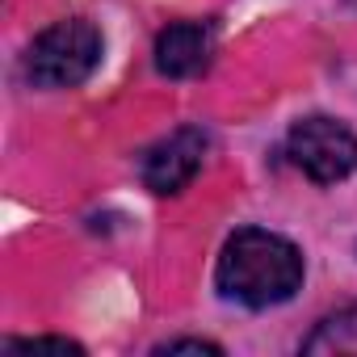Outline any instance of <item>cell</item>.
Listing matches in <instances>:
<instances>
[{
    "mask_svg": "<svg viewBox=\"0 0 357 357\" xmlns=\"http://www.w3.org/2000/svg\"><path fill=\"white\" fill-rule=\"evenodd\" d=\"M215 282H219V290L227 298H236V303H244L252 311H265V307H278V303L298 294V286H303V252L278 231L244 227L223 244Z\"/></svg>",
    "mask_w": 357,
    "mask_h": 357,
    "instance_id": "1",
    "label": "cell"
},
{
    "mask_svg": "<svg viewBox=\"0 0 357 357\" xmlns=\"http://www.w3.org/2000/svg\"><path fill=\"white\" fill-rule=\"evenodd\" d=\"M101 63V30L84 17L47 26L26 51V76L34 89H76Z\"/></svg>",
    "mask_w": 357,
    "mask_h": 357,
    "instance_id": "2",
    "label": "cell"
},
{
    "mask_svg": "<svg viewBox=\"0 0 357 357\" xmlns=\"http://www.w3.org/2000/svg\"><path fill=\"white\" fill-rule=\"evenodd\" d=\"M286 151L290 160L319 185H336L357 168V135L336 122V118H303L290 126V139H286Z\"/></svg>",
    "mask_w": 357,
    "mask_h": 357,
    "instance_id": "3",
    "label": "cell"
},
{
    "mask_svg": "<svg viewBox=\"0 0 357 357\" xmlns=\"http://www.w3.org/2000/svg\"><path fill=\"white\" fill-rule=\"evenodd\" d=\"M202 155H206V135H202L198 126H181V130L164 135L160 143L147 147V155H143V164H139L143 185H147L151 194H160V198H164V194H181L194 176H198Z\"/></svg>",
    "mask_w": 357,
    "mask_h": 357,
    "instance_id": "4",
    "label": "cell"
},
{
    "mask_svg": "<svg viewBox=\"0 0 357 357\" xmlns=\"http://www.w3.org/2000/svg\"><path fill=\"white\" fill-rule=\"evenodd\" d=\"M215 59V30L211 22H172L155 38V68L160 76L190 80L202 76Z\"/></svg>",
    "mask_w": 357,
    "mask_h": 357,
    "instance_id": "5",
    "label": "cell"
},
{
    "mask_svg": "<svg viewBox=\"0 0 357 357\" xmlns=\"http://www.w3.org/2000/svg\"><path fill=\"white\" fill-rule=\"evenodd\" d=\"M303 353H311V357H357V303L328 315L303 340Z\"/></svg>",
    "mask_w": 357,
    "mask_h": 357,
    "instance_id": "6",
    "label": "cell"
},
{
    "mask_svg": "<svg viewBox=\"0 0 357 357\" xmlns=\"http://www.w3.org/2000/svg\"><path fill=\"white\" fill-rule=\"evenodd\" d=\"M5 353H63V357L72 353V357H80L84 344H76L68 336H26V340H9Z\"/></svg>",
    "mask_w": 357,
    "mask_h": 357,
    "instance_id": "7",
    "label": "cell"
},
{
    "mask_svg": "<svg viewBox=\"0 0 357 357\" xmlns=\"http://www.w3.org/2000/svg\"><path fill=\"white\" fill-rule=\"evenodd\" d=\"M155 353H211V357H219L223 349H219L215 340H168V344H160Z\"/></svg>",
    "mask_w": 357,
    "mask_h": 357,
    "instance_id": "8",
    "label": "cell"
}]
</instances>
